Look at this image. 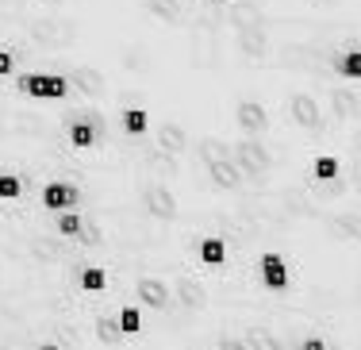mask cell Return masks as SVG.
I'll return each instance as SVG.
<instances>
[{
	"instance_id": "obj_20",
	"label": "cell",
	"mask_w": 361,
	"mask_h": 350,
	"mask_svg": "<svg viewBox=\"0 0 361 350\" xmlns=\"http://www.w3.org/2000/svg\"><path fill=\"white\" fill-rule=\"evenodd\" d=\"M39 350H62V346H58V343H50V339H47V343H39Z\"/></svg>"
},
{
	"instance_id": "obj_3",
	"label": "cell",
	"mask_w": 361,
	"mask_h": 350,
	"mask_svg": "<svg viewBox=\"0 0 361 350\" xmlns=\"http://www.w3.org/2000/svg\"><path fill=\"white\" fill-rule=\"evenodd\" d=\"M39 200H42V208L54 212V216H58V212H77V204H81V189H77L73 181H62V177H54V181L42 185Z\"/></svg>"
},
{
	"instance_id": "obj_14",
	"label": "cell",
	"mask_w": 361,
	"mask_h": 350,
	"mask_svg": "<svg viewBox=\"0 0 361 350\" xmlns=\"http://www.w3.org/2000/svg\"><path fill=\"white\" fill-rule=\"evenodd\" d=\"M23 196V177L20 174H0V200H20Z\"/></svg>"
},
{
	"instance_id": "obj_21",
	"label": "cell",
	"mask_w": 361,
	"mask_h": 350,
	"mask_svg": "<svg viewBox=\"0 0 361 350\" xmlns=\"http://www.w3.org/2000/svg\"><path fill=\"white\" fill-rule=\"evenodd\" d=\"M47 4H62V0H47Z\"/></svg>"
},
{
	"instance_id": "obj_18",
	"label": "cell",
	"mask_w": 361,
	"mask_h": 350,
	"mask_svg": "<svg viewBox=\"0 0 361 350\" xmlns=\"http://www.w3.org/2000/svg\"><path fill=\"white\" fill-rule=\"evenodd\" d=\"M300 350H326V343H323V339H304V346H300Z\"/></svg>"
},
{
	"instance_id": "obj_16",
	"label": "cell",
	"mask_w": 361,
	"mask_h": 350,
	"mask_svg": "<svg viewBox=\"0 0 361 350\" xmlns=\"http://www.w3.org/2000/svg\"><path fill=\"white\" fill-rule=\"evenodd\" d=\"M16 62H20V54H16L12 47H0V81L16 78Z\"/></svg>"
},
{
	"instance_id": "obj_2",
	"label": "cell",
	"mask_w": 361,
	"mask_h": 350,
	"mask_svg": "<svg viewBox=\"0 0 361 350\" xmlns=\"http://www.w3.org/2000/svg\"><path fill=\"white\" fill-rule=\"evenodd\" d=\"M16 97L23 100H66L70 97V73L62 70H23L12 78Z\"/></svg>"
},
{
	"instance_id": "obj_10",
	"label": "cell",
	"mask_w": 361,
	"mask_h": 350,
	"mask_svg": "<svg viewBox=\"0 0 361 350\" xmlns=\"http://www.w3.org/2000/svg\"><path fill=\"white\" fill-rule=\"evenodd\" d=\"M338 174H342V162H338V155H315V162H312V177L315 181H323V185H331V181H338Z\"/></svg>"
},
{
	"instance_id": "obj_11",
	"label": "cell",
	"mask_w": 361,
	"mask_h": 350,
	"mask_svg": "<svg viewBox=\"0 0 361 350\" xmlns=\"http://www.w3.org/2000/svg\"><path fill=\"white\" fill-rule=\"evenodd\" d=\"M200 262L204 266H223V262H227V243H223V239H204L200 243Z\"/></svg>"
},
{
	"instance_id": "obj_12",
	"label": "cell",
	"mask_w": 361,
	"mask_h": 350,
	"mask_svg": "<svg viewBox=\"0 0 361 350\" xmlns=\"http://www.w3.org/2000/svg\"><path fill=\"white\" fill-rule=\"evenodd\" d=\"M54 227H58V235L77 239V235L85 231V219H81V212H58V216H54Z\"/></svg>"
},
{
	"instance_id": "obj_19",
	"label": "cell",
	"mask_w": 361,
	"mask_h": 350,
	"mask_svg": "<svg viewBox=\"0 0 361 350\" xmlns=\"http://www.w3.org/2000/svg\"><path fill=\"white\" fill-rule=\"evenodd\" d=\"M192 4H196V8H219L223 0H192Z\"/></svg>"
},
{
	"instance_id": "obj_5",
	"label": "cell",
	"mask_w": 361,
	"mask_h": 350,
	"mask_svg": "<svg viewBox=\"0 0 361 350\" xmlns=\"http://www.w3.org/2000/svg\"><path fill=\"white\" fill-rule=\"evenodd\" d=\"M116 123H119V131H123L127 139H142V135L150 131V112H146L142 104H131V108H123V112L116 116Z\"/></svg>"
},
{
	"instance_id": "obj_8",
	"label": "cell",
	"mask_w": 361,
	"mask_h": 350,
	"mask_svg": "<svg viewBox=\"0 0 361 350\" xmlns=\"http://www.w3.org/2000/svg\"><path fill=\"white\" fill-rule=\"evenodd\" d=\"M331 70H334V78H342V81H361V42L350 50H342V54H334Z\"/></svg>"
},
{
	"instance_id": "obj_15",
	"label": "cell",
	"mask_w": 361,
	"mask_h": 350,
	"mask_svg": "<svg viewBox=\"0 0 361 350\" xmlns=\"http://www.w3.org/2000/svg\"><path fill=\"white\" fill-rule=\"evenodd\" d=\"M108 285V273L104 270H81V289H85V293H100V289H104Z\"/></svg>"
},
{
	"instance_id": "obj_1",
	"label": "cell",
	"mask_w": 361,
	"mask_h": 350,
	"mask_svg": "<svg viewBox=\"0 0 361 350\" xmlns=\"http://www.w3.org/2000/svg\"><path fill=\"white\" fill-rule=\"evenodd\" d=\"M66 4V0H62ZM58 4L54 16L47 20H23V16L8 12L0 4V23H4V39H12V50L20 58H31V47L42 50V62H58L62 58L70 62V85H81L85 92H104L108 89V73L92 70L77 50L92 39V28L89 23H104V28H154L150 16H116V20H92V8H108V4H119V0H77L73 12H62Z\"/></svg>"
},
{
	"instance_id": "obj_7",
	"label": "cell",
	"mask_w": 361,
	"mask_h": 350,
	"mask_svg": "<svg viewBox=\"0 0 361 350\" xmlns=\"http://www.w3.org/2000/svg\"><path fill=\"white\" fill-rule=\"evenodd\" d=\"M235 116H238V127L250 131V135H262L265 127H269V112H265L257 100H243V104L235 108Z\"/></svg>"
},
{
	"instance_id": "obj_6",
	"label": "cell",
	"mask_w": 361,
	"mask_h": 350,
	"mask_svg": "<svg viewBox=\"0 0 361 350\" xmlns=\"http://www.w3.org/2000/svg\"><path fill=\"white\" fill-rule=\"evenodd\" d=\"M262 281L265 289H273V293H281V289H288V262L281 258V254H262Z\"/></svg>"
},
{
	"instance_id": "obj_13",
	"label": "cell",
	"mask_w": 361,
	"mask_h": 350,
	"mask_svg": "<svg viewBox=\"0 0 361 350\" xmlns=\"http://www.w3.org/2000/svg\"><path fill=\"white\" fill-rule=\"evenodd\" d=\"M116 327L123 331V335H139V331H142V312L139 308H119Z\"/></svg>"
},
{
	"instance_id": "obj_4",
	"label": "cell",
	"mask_w": 361,
	"mask_h": 350,
	"mask_svg": "<svg viewBox=\"0 0 361 350\" xmlns=\"http://www.w3.org/2000/svg\"><path fill=\"white\" fill-rule=\"evenodd\" d=\"M66 139H70L73 150H92L104 135H100V127L92 123L89 116H73L70 123H66Z\"/></svg>"
},
{
	"instance_id": "obj_17",
	"label": "cell",
	"mask_w": 361,
	"mask_h": 350,
	"mask_svg": "<svg viewBox=\"0 0 361 350\" xmlns=\"http://www.w3.org/2000/svg\"><path fill=\"white\" fill-rule=\"evenodd\" d=\"M139 293H142V304H150V308H154V304H166V289H161V285H150V281H142Z\"/></svg>"
},
{
	"instance_id": "obj_9",
	"label": "cell",
	"mask_w": 361,
	"mask_h": 350,
	"mask_svg": "<svg viewBox=\"0 0 361 350\" xmlns=\"http://www.w3.org/2000/svg\"><path fill=\"white\" fill-rule=\"evenodd\" d=\"M288 112L296 116V123L319 127V104H315V97H307V92H292V97H288Z\"/></svg>"
}]
</instances>
